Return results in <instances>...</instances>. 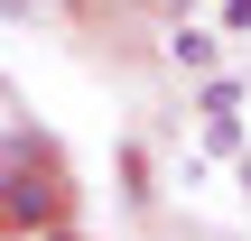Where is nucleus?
<instances>
[{
  "label": "nucleus",
  "mask_w": 251,
  "mask_h": 241,
  "mask_svg": "<svg viewBox=\"0 0 251 241\" xmlns=\"http://www.w3.org/2000/svg\"><path fill=\"white\" fill-rule=\"evenodd\" d=\"M9 214H19V223H47V186H37V176H28V167H19V176H9Z\"/></svg>",
  "instance_id": "2"
},
{
  "label": "nucleus",
  "mask_w": 251,
  "mask_h": 241,
  "mask_svg": "<svg viewBox=\"0 0 251 241\" xmlns=\"http://www.w3.org/2000/svg\"><path fill=\"white\" fill-rule=\"evenodd\" d=\"M233 28H251V0H233Z\"/></svg>",
  "instance_id": "5"
},
{
  "label": "nucleus",
  "mask_w": 251,
  "mask_h": 241,
  "mask_svg": "<svg viewBox=\"0 0 251 241\" xmlns=\"http://www.w3.org/2000/svg\"><path fill=\"white\" fill-rule=\"evenodd\" d=\"M19 149H28V130H19V102H9V93H0V167H9V158H19Z\"/></svg>",
  "instance_id": "3"
},
{
  "label": "nucleus",
  "mask_w": 251,
  "mask_h": 241,
  "mask_svg": "<svg viewBox=\"0 0 251 241\" xmlns=\"http://www.w3.org/2000/svg\"><path fill=\"white\" fill-rule=\"evenodd\" d=\"M214 56H224V37H214V28H177V65H196V74H205Z\"/></svg>",
  "instance_id": "1"
},
{
  "label": "nucleus",
  "mask_w": 251,
  "mask_h": 241,
  "mask_svg": "<svg viewBox=\"0 0 251 241\" xmlns=\"http://www.w3.org/2000/svg\"><path fill=\"white\" fill-rule=\"evenodd\" d=\"M242 186H251V158H242Z\"/></svg>",
  "instance_id": "6"
},
{
  "label": "nucleus",
  "mask_w": 251,
  "mask_h": 241,
  "mask_svg": "<svg viewBox=\"0 0 251 241\" xmlns=\"http://www.w3.org/2000/svg\"><path fill=\"white\" fill-rule=\"evenodd\" d=\"M0 19H37V0H0Z\"/></svg>",
  "instance_id": "4"
}]
</instances>
